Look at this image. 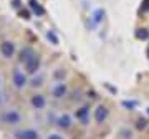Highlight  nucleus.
Returning <instances> with one entry per match:
<instances>
[{
    "label": "nucleus",
    "instance_id": "f257e3e1",
    "mask_svg": "<svg viewBox=\"0 0 149 139\" xmlns=\"http://www.w3.org/2000/svg\"><path fill=\"white\" fill-rule=\"evenodd\" d=\"M0 121L3 124H8V126H17V124L22 123V113L10 108V109H5L0 116Z\"/></svg>",
    "mask_w": 149,
    "mask_h": 139
},
{
    "label": "nucleus",
    "instance_id": "f03ea898",
    "mask_svg": "<svg viewBox=\"0 0 149 139\" xmlns=\"http://www.w3.org/2000/svg\"><path fill=\"white\" fill-rule=\"evenodd\" d=\"M12 83H13V86L17 90H23L28 83V78L20 68H13V71H12Z\"/></svg>",
    "mask_w": 149,
    "mask_h": 139
},
{
    "label": "nucleus",
    "instance_id": "7ed1b4c3",
    "mask_svg": "<svg viewBox=\"0 0 149 139\" xmlns=\"http://www.w3.org/2000/svg\"><path fill=\"white\" fill-rule=\"evenodd\" d=\"M0 53H2V56L7 60H10L15 56V43L10 42V40H5V42L0 43Z\"/></svg>",
    "mask_w": 149,
    "mask_h": 139
},
{
    "label": "nucleus",
    "instance_id": "20e7f679",
    "mask_svg": "<svg viewBox=\"0 0 149 139\" xmlns=\"http://www.w3.org/2000/svg\"><path fill=\"white\" fill-rule=\"evenodd\" d=\"M13 136H15V139H40V134L35 129H20Z\"/></svg>",
    "mask_w": 149,
    "mask_h": 139
},
{
    "label": "nucleus",
    "instance_id": "39448f33",
    "mask_svg": "<svg viewBox=\"0 0 149 139\" xmlns=\"http://www.w3.org/2000/svg\"><path fill=\"white\" fill-rule=\"evenodd\" d=\"M38 68H40V56H38V55H35L32 60H28L27 63H25V71H27L28 75L37 73Z\"/></svg>",
    "mask_w": 149,
    "mask_h": 139
},
{
    "label": "nucleus",
    "instance_id": "423d86ee",
    "mask_svg": "<svg viewBox=\"0 0 149 139\" xmlns=\"http://www.w3.org/2000/svg\"><path fill=\"white\" fill-rule=\"evenodd\" d=\"M108 114H109L108 108L103 106V104H100V106L95 109V121H96V123H104L106 118H108Z\"/></svg>",
    "mask_w": 149,
    "mask_h": 139
},
{
    "label": "nucleus",
    "instance_id": "0eeeda50",
    "mask_svg": "<svg viewBox=\"0 0 149 139\" xmlns=\"http://www.w3.org/2000/svg\"><path fill=\"white\" fill-rule=\"evenodd\" d=\"M66 93H68V88H66L65 83H56V85L52 88V95H53V98H56V99L66 96Z\"/></svg>",
    "mask_w": 149,
    "mask_h": 139
},
{
    "label": "nucleus",
    "instance_id": "6e6552de",
    "mask_svg": "<svg viewBox=\"0 0 149 139\" xmlns=\"http://www.w3.org/2000/svg\"><path fill=\"white\" fill-rule=\"evenodd\" d=\"M35 51H33L32 48H30V47H23V48L20 50V56H18V61H20V63H27L28 60H32L33 56H35Z\"/></svg>",
    "mask_w": 149,
    "mask_h": 139
},
{
    "label": "nucleus",
    "instance_id": "1a4fd4ad",
    "mask_svg": "<svg viewBox=\"0 0 149 139\" xmlns=\"http://www.w3.org/2000/svg\"><path fill=\"white\" fill-rule=\"evenodd\" d=\"M56 126H58L60 129H70L73 126V119H71L70 114H61V116L56 119Z\"/></svg>",
    "mask_w": 149,
    "mask_h": 139
},
{
    "label": "nucleus",
    "instance_id": "9d476101",
    "mask_svg": "<svg viewBox=\"0 0 149 139\" xmlns=\"http://www.w3.org/2000/svg\"><path fill=\"white\" fill-rule=\"evenodd\" d=\"M30 104H32L35 109H43V108L47 106V99L43 95H33L30 98Z\"/></svg>",
    "mask_w": 149,
    "mask_h": 139
},
{
    "label": "nucleus",
    "instance_id": "9b49d317",
    "mask_svg": "<svg viewBox=\"0 0 149 139\" xmlns=\"http://www.w3.org/2000/svg\"><path fill=\"white\" fill-rule=\"evenodd\" d=\"M88 118H90V108L88 106H83L76 111V119H80L83 124L88 123Z\"/></svg>",
    "mask_w": 149,
    "mask_h": 139
},
{
    "label": "nucleus",
    "instance_id": "f8f14e48",
    "mask_svg": "<svg viewBox=\"0 0 149 139\" xmlns=\"http://www.w3.org/2000/svg\"><path fill=\"white\" fill-rule=\"evenodd\" d=\"M28 5H30V8L33 10V13H37L38 17H42L43 13H45V8L38 3L37 0H28Z\"/></svg>",
    "mask_w": 149,
    "mask_h": 139
},
{
    "label": "nucleus",
    "instance_id": "ddd939ff",
    "mask_svg": "<svg viewBox=\"0 0 149 139\" xmlns=\"http://www.w3.org/2000/svg\"><path fill=\"white\" fill-rule=\"evenodd\" d=\"M103 18H104V10H103V8L95 10V13H93V22H95L96 25H98V23H101Z\"/></svg>",
    "mask_w": 149,
    "mask_h": 139
},
{
    "label": "nucleus",
    "instance_id": "4468645a",
    "mask_svg": "<svg viewBox=\"0 0 149 139\" xmlns=\"http://www.w3.org/2000/svg\"><path fill=\"white\" fill-rule=\"evenodd\" d=\"M136 37H138L139 40H148L149 38V30L148 28H139L138 32H136Z\"/></svg>",
    "mask_w": 149,
    "mask_h": 139
},
{
    "label": "nucleus",
    "instance_id": "2eb2a0df",
    "mask_svg": "<svg viewBox=\"0 0 149 139\" xmlns=\"http://www.w3.org/2000/svg\"><path fill=\"white\" fill-rule=\"evenodd\" d=\"M47 38H48L52 43H53V45H58V37H56V35H55L52 30H50V32H47Z\"/></svg>",
    "mask_w": 149,
    "mask_h": 139
},
{
    "label": "nucleus",
    "instance_id": "dca6fc26",
    "mask_svg": "<svg viewBox=\"0 0 149 139\" xmlns=\"http://www.w3.org/2000/svg\"><path fill=\"white\" fill-rule=\"evenodd\" d=\"M121 104L126 108V109H134V108L138 106V103H136V101H123Z\"/></svg>",
    "mask_w": 149,
    "mask_h": 139
},
{
    "label": "nucleus",
    "instance_id": "f3484780",
    "mask_svg": "<svg viewBox=\"0 0 149 139\" xmlns=\"http://www.w3.org/2000/svg\"><path fill=\"white\" fill-rule=\"evenodd\" d=\"M133 136H131V133H128L126 129L124 131H121V139H131Z\"/></svg>",
    "mask_w": 149,
    "mask_h": 139
},
{
    "label": "nucleus",
    "instance_id": "a211bd4d",
    "mask_svg": "<svg viewBox=\"0 0 149 139\" xmlns=\"http://www.w3.org/2000/svg\"><path fill=\"white\" fill-rule=\"evenodd\" d=\"M47 139H63V136H60V134L53 133V134H48V136H47Z\"/></svg>",
    "mask_w": 149,
    "mask_h": 139
},
{
    "label": "nucleus",
    "instance_id": "6ab92c4d",
    "mask_svg": "<svg viewBox=\"0 0 149 139\" xmlns=\"http://www.w3.org/2000/svg\"><path fill=\"white\" fill-rule=\"evenodd\" d=\"M146 126H148V121H146V119H139L138 121V128L141 129V128H146Z\"/></svg>",
    "mask_w": 149,
    "mask_h": 139
},
{
    "label": "nucleus",
    "instance_id": "aec40b11",
    "mask_svg": "<svg viewBox=\"0 0 149 139\" xmlns=\"http://www.w3.org/2000/svg\"><path fill=\"white\" fill-rule=\"evenodd\" d=\"M20 17H22V18H25V20H28V18H30V13H28V10H22L20 12Z\"/></svg>",
    "mask_w": 149,
    "mask_h": 139
},
{
    "label": "nucleus",
    "instance_id": "412c9836",
    "mask_svg": "<svg viewBox=\"0 0 149 139\" xmlns=\"http://www.w3.org/2000/svg\"><path fill=\"white\" fill-rule=\"evenodd\" d=\"M12 7L18 8V7H20V0H12Z\"/></svg>",
    "mask_w": 149,
    "mask_h": 139
},
{
    "label": "nucleus",
    "instance_id": "4be33fe9",
    "mask_svg": "<svg viewBox=\"0 0 149 139\" xmlns=\"http://www.w3.org/2000/svg\"><path fill=\"white\" fill-rule=\"evenodd\" d=\"M0 104H2V95H0Z\"/></svg>",
    "mask_w": 149,
    "mask_h": 139
},
{
    "label": "nucleus",
    "instance_id": "5701e85b",
    "mask_svg": "<svg viewBox=\"0 0 149 139\" xmlns=\"http://www.w3.org/2000/svg\"><path fill=\"white\" fill-rule=\"evenodd\" d=\"M148 113H149V109H148Z\"/></svg>",
    "mask_w": 149,
    "mask_h": 139
}]
</instances>
